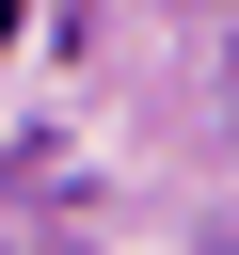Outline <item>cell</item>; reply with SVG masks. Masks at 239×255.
Masks as SVG:
<instances>
[{
  "instance_id": "1",
  "label": "cell",
  "mask_w": 239,
  "mask_h": 255,
  "mask_svg": "<svg viewBox=\"0 0 239 255\" xmlns=\"http://www.w3.org/2000/svg\"><path fill=\"white\" fill-rule=\"evenodd\" d=\"M16 16H32V0H0V32H16Z\"/></svg>"
}]
</instances>
